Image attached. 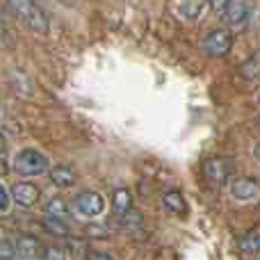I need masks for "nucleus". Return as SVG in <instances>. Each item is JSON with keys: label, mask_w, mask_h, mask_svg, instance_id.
<instances>
[{"label": "nucleus", "mask_w": 260, "mask_h": 260, "mask_svg": "<svg viewBox=\"0 0 260 260\" xmlns=\"http://www.w3.org/2000/svg\"><path fill=\"white\" fill-rule=\"evenodd\" d=\"M7 7L12 9L14 16L25 27H30L32 32H39V35L48 32L50 21H48V16H46V12L35 0H7Z\"/></svg>", "instance_id": "obj_1"}, {"label": "nucleus", "mask_w": 260, "mask_h": 260, "mask_svg": "<svg viewBox=\"0 0 260 260\" xmlns=\"http://www.w3.org/2000/svg\"><path fill=\"white\" fill-rule=\"evenodd\" d=\"M48 169V160L37 148H23L14 155V171L21 176H41Z\"/></svg>", "instance_id": "obj_2"}, {"label": "nucleus", "mask_w": 260, "mask_h": 260, "mask_svg": "<svg viewBox=\"0 0 260 260\" xmlns=\"http://www.w3.org/2000/svg\"><path fill=\"white\" fill-rule=\"evenodd\" d=\"M73 210L85 219H96L105 210V199L99 192H80L73 199Z\"/></svg>", "instance_id": "obj_3"}, {"label": "nucleus", "mask_w": 260, "mask_h": 260, "mask_svg": "<svg viewBox=\"0 0 260 260\" xmlns=\"http://www.w3.org/2000/svg\"><path fill=\"white\" fill-rule=\"evenodd\" d=\"M203 53L210 57H224L233 48V35L229 30H212L203 39Z\"/></svg>", "instance_id": "obj_4"}, {"label": "nucleus", "mask_w": 260, "mask_h": 260, "mask_svg": "<svg viewBox=\"0 0 260 260\" xmlns=\"http://www.w3.org/2000/svg\"><path fill=\"white\" fill-rule=\"evenodd\" d=\"M231 197L240 203H251L260 199V183L253 178H235L231 185Z\"/></svg>", "instance_id": "obj_5"}, {"label": "nucleus", "mask_w": 260, "mask_h": 260, "mask_svg": "<svg viewBox=\"0 0 260 260\" xmlns=\"http://www.w3.org/2000/svg\"><path fill=\"white\" fill-rule=\"evenodd\" d=\"M39 187L35 183H27V180H21L12 187V199L16 206L21 208H32L37 201H39Z\"/></svg>", "instance_id": "obj_6"}, {"label": "nucleus", "mask_w": 260, "mask_h": 260, "mask_svg": "<svg viewBox=\"0 0 260 260\" xmlns=\"http://www.w3.org/2000/svg\"><path fill=\"white\" fill-rule=\"evenodd\" d=\"M203 176L212 185H224L229 180V167H226V162L221 157H208L203 162Z\"/></svg>", "instance_id": "obj_7"}, {"label": "nucleus", "mask_w": 260, "mask_h": 260, "mask_svg": "<svg viewBox=\"0 0 260 260\" xmlns=\"http://www.w3.org/2000/svg\"><path fill=\"white\" fill-rule=\"evenodd\" d=\"M247 16H249L247 0H231L224 9V18L231 23V25H240V23H244Z\"/></svg>", "instance_id": "obj_8"}, {"label": "nucleus", "mask_w": 260, "mask_h": 260, "mask_svg": "<svg viewBox=\"0 0 260 260\" xmlns=\"http://www.w3.org/2000/svg\"><path fill=\"white\" fill-rule=\"evenodd\" d=\"M112 210H114V215H119V217H126V215L133 212V197H130V192L126 187L114 189V194H112Z\"/></svg>", "instance_id": "obj_9"}, {"label": "nucleus", "mask_w": 260, "mask_h": 260, "mask_svg": "<svg viewBox=\"0 0 260 260\" xmlns=\"http://www.w3.org/2000/svg\"><path fill=\"white\" fill-rule=\"evenodd\" d=\"M162 206L169 212H174V215H185L187 212V203H185L183 194L178 189H169V192L162 194Z\"/></svg>", "instance_id": "obj_10"}, {"label": "nucleus", "mask_w": 260, "mask_h": 260, "mask_svg": "<svg viewBox=\"0 0 260 260\" xmlns=\"http://www.w3.org/2000/svg\"><path fill=\"white\" fill-rule=\"evenodd\" d=\"M44 217L67 221V217H69V206L62 201V199H50V201L44 206Z\"/></svg>", "instance_id": "obj_11"}, {"label": "nucleus", "mask_w": 260, "mask_h": 260, "mask_svg": "<svg viewBox=\"0 0 260 260\" xmlns=\"http://www.w3.org/2000/svg\"><path fill=\"white\" fill-rule=\"evenodd\" d=\"M48 178L53 180L57 187H71V185L76 183V176H73V171L69 169V167H53Z\"/></svg>", "instance_id": "obj_12"}, {"label": "nucleus", "mask_w": 260, "mask_h": 260, "mask_svg": "<svg viewBox=\"0 0 260 260\" xmlns=\"http://www.w3.org/2000/svg\"><path fill=\"white\" fill-rule=\"evenodd\" d=\"M240 251L244 253H258L260 251V229H253L249 233H244L242 238L238 240Z\"/></svg>", "instance_id": "obj_13"}, {"label": "nucleus", "mask_w": 260, "mask_h": 260, "mask_svg": "<svg viewBox=\"0 0 260 260\" xmlns=\"http://www.w3.org/2000/svg\"><path fill=\"white\" fill-rule=\"evenodd\" d=\"M0 260H21V253H18V244L9 238H3V244H0Z\"/></svg>", "instance_id": "obj_14"}, {"label": "nucleus", "mask_w": 260, "mask_h": 260, "mask_svg": "<svg viewBox=\"0 0 260 260\" xmlns=\"http://www.w3.org/2000/svg\"><path fill=\"white\" fill-rule=\"evenodd\" d=\"M240 73H242L244 78H256V76H260V55H253V57H249L247 62L240 64Z\"/></svg>", "instance_id": "obj_15"}, {"label": "nucleus", "mask_w": 260, "mask_h": 260, "mask_svg": "<svg viewBox=\"0 0 260 260\" xmlns=\"http://www.w3.org/2000/svg\"><path fill=\"white\" fill-rule=\"evenodd\" d=\"M41 226H44L48 233H55V235H67L69 233L67 221H62V219H50V217H44Z\"/></svg>", "instance_id": "obj_16"}, {"label": "nucleus", "mask_w": 260, "mask_h": 260, "mask_svg": "<svg viewBox=\"0 0 260 260\" xmlns=\"http://www.w3.org/2000/svg\"><path fill=\"white\" fill-rule=\"evenodd\" d=\"M180 12L187 18H199L203 14V0H187V3H183Z\"/></svg>", "instance_id": "obj_17"}, {"label": "nucleus", "mask_w": 260, "mask_h": 260, "mask_svg": "<svg viewBox=\"0 0 260 260\" xmlns=\"http://www.w3.org/2000/svg\"><path fill=\"white\" fill-rule=\"evenodd\" d=\"M39 260H67V253L62 247H46L39 253Z\"/></svg>", "instance_id": "obj_18"}, {"label": "nucleus", "mask_w": 260, "mask_h": 260, "mask_svg": "<svg viewBox=\"0 0 260 260\" xmlns=\"http://www.w3.org/2000/svg\"><path fill=\"white\" fill-rule=\"evenodd\" d=\"M18 253H21V256L23 258H30L32 256V249H35V240H30V238H21V240H18Z\"/></svg>", "instance_id": "obj_19"}, {"label": "nucleus", "mask_w": 260, "mask_h": 260, "mask_svg": "<svg viewBox=\"0 0 260 260\" xmlns=\"http://www.w3.org/2000/svg\"><path fill=\"white\" fill-rule=\"evenodd\" d=\"M9 199H12V189L3 183V185H0V210H3V212L9 210Z\"/></svg>", "instance_id": "obj_20"}, {"label": "nucleus", "mask_w": 260, "mask_h": 260, "mask_svg": "<svg viewBox=\"0 0 260 260\" xmlns=\"http://www.w3.org/2000/svg\"><path fill=\"white\" fill-rule=\"evenodd\" d=\"M229 3H231V0H208V5H210L212 9H217V12H224Z\"/></svg>", "instance_id": "obj_21"}, {"label": "nucleus", "mask_w": 260, "mask_h": 260, "mask_svg": "<svg viewBox=\"0 0 260 260\" xmlns=\"http://www.w3.org/2000/svg\"><path fill=\"white\" fill-rule=\"evenodd\" d=\"M87 260H114V258L108 256V253H101V251H89L87 253Z\"/></svg>", "instance_id": "obj_22"}, {"label": "nucleus", "mask_w": 260, "mask_h": 260, "mask_svg": "<svg viewBox=\"0 0 260 260\" xmlns=\"http://www.w3.org/2000/svg\"><path fill=\"white\" fill-rule=\"evenodd\" d=\"M256 157H258V160H260V144H258V146H256Z\"/></svg>", "instance_id": "obj_23"}, {"label": "nucleus", "mask_w": 260, "mask_h": 260, "mask_svg": "<svg viewBox=\"0 0 260 260\" xmlns=\"http://www.w3.org/2000/svg\"><path fill=\"white\" fill-rule=\"evenodd\" d=\"M258 128H260V119H258Z\"/></svg>", "instance_id": "obj_24"}]
</instances>
